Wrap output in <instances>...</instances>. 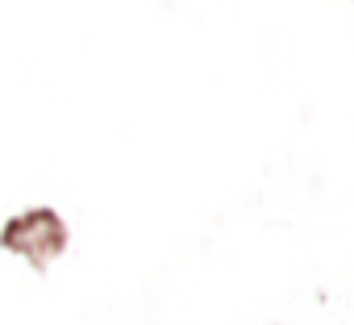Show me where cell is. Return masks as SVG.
<instances>
[{
  "mask_svg": "<svg viewBox=\"0 0 354 325\" xmlns=\"http://www.w3.org/2000/svg\"><path fill=\"white\" fill-rule=\"evenodd\" d=\"M0 246L13 250V254H21V259H30L38 271H46V263L63 254L67 230H63L59 213H50V209H30V213L13 217L5 230H0Z\"/></svg>",
  "mask_w": 354,
  "mask_h": 325,
  "instance_id": "1",
  "label": "cell"
}]
</instances>
